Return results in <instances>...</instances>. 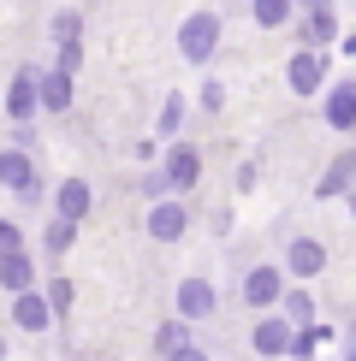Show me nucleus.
I'll list each match as a JSON object with an SVG mask.
<instances>
[{
  "instance_id": "nucleus-1",
  "label": "nucleus",
  "mask_w": 356,
  "mask_h": 361,
  "mask_svg": "<svg viewBox=\"0 0 356 361\" xmlns=\"http://www.w3.org/2000/svg\"><path fill=\"white\" fill-rule=\"evenodd\" d=\"M0 190H12L18 202H36L42 195V178H36V160H30V148H0Z\"/></svg>"
},
{
  "instance_id": "nucleus-2",
  "label": "nucleus",
  "mask_w": 356,
  "mask_h": 361,
  "mask_svg": "<svg viewBox=\"0 0 356 361\" xmlns=\"http://www.w3.org/2000/svg\"><path fill=\"white\" fill-rule=\"evenodd\" d=\"M220 48V18L214 12H190L184 24H178V54L190 59V66H202V59H214Z\"/></svg>"
},
{
  "instance_id": "nucleus-3",
  "label": "nucleus",
  "mask_w": 356,
  "mask_h": 361,
  "mask_svg": "<svg viewBox=\"0 0 356 361\" xmlns=\"http://www.w3.org/2000/svg\"><path fill=\"white\" fill-rule=\"evenodd\" d=\"M42 107H36V66H18L12 71V83H6V118L12 125H30Z\"/></svg>"
},
{
  "instance_id": "nucleus-4",
  "label": "nucleus",
  "mask_w": 356,
  "mask_h": 361,
  "mask_svg": "<svg viewBox=\"0 0 356 361\" xmlns=\"http://www.w3.org/2000/svg\"><path fill=\"white\" fill-rule=\"evenodd\" d=\"M12 326H18V332H30V338H36V332H48V326H54V308H48V296H42L36 284L12 296Z\"/></svg>"
},
{
  "instance_id": "nucleus-5",
  "label": "nucleus",
  "mask_w": 356,
  "mask_h": 361,
  "mask_svg": "<svg viewBox=\"0 0 356 361\" xmlns=\"http://www.w3.org/2000/svg\"><path fill=\"white\" fill-rule=\"evenodd\" d=\"M36 107L42 113H66L71 107V71H36Z\"/></svg>"
},
{
  "instance_id": "nucleus-6",
  "label": "nucleus",
  "mask_w": 356,
  "mask_h": 361,
  "mask_svg": "<svg viewBox=\"0 0 356 361\" xmlns=\"http://www.w3.org/2000/svg\"><path fill=\"white\" fill-rule=\"evenodd\" d=\"M89 202H95V195H89L83 178H66V184L54 190V219H71V225H78V219L89 214Z\"/></svg>"
},
{
  "instance_id": "nucleus-7",
  "label": "nucleus",
  "mask_w": 356,
  "mask_h": 361,
  "mask_svg": "<svg viewBox=\"0 0 356 361\" xmlns=\"http://www.w3.org/2000/svg\"><path fill=\"white\" fill-rule=\"evenodd\" d=\"M30 284H36V261H30L24 249H6L0 255V290L18 296V290H30Z\"/></svg>"
},
{
  "instance_id": "nucleus-8",
  "label": "nucleus",
  "mask_w": 356,
  "mask_h": 361,
  "mask_svg": "<svg viewBox=\"0 0 356 361\" xmlns=\"http://www.w3.org/2000/svg\"><path fill=\"white\" fill-rule=\"evenodd\" d=\"M178 314H184V320H208V314H214V284L208 279H184L178 284Z\"/></svg>"
},
{
  "instance_id": "nucleus-9",
  "label": "nucleus",
  "mask_w": 356,
  "mask_h": 361,
  "mask_svg": "<svg viewBox=\"0 0 356 361\" xmlns=\"http://www.w3.org/2000/svg\"><path fill=\"white\" fill-rule=\"evenodd\" d=\"M160 178H167V190H190V184L202 178V154H196V148H172Z\"/></svg>"
},
{
  "instance_id": "nucleus-10",
  "label": "nucleus",
  "mask_w": 356,
  "mask_h": 361,
  "mask_svg": "<svg viewBox=\"0 0 356 361\" xmlns=\"http://www.w3.org/2000/svg\"><path fill=\"white\" fill-rule=\"evenodd\" d=\"M184 207H178V202H160L155 207V214H148V237H155V243H172V237H184Z\"/></svg>"
},
{
  "instance_id": "nucleus-11",
  "label": "nucleus",
  "mask_w": 356,
  "mask_h": 361,
  "mask_svg": "<svg viewBox=\"0 0 356 361\" xmlns=\"http://www.w3.org/2000/svg\"><path fill=\"white\" fill-rule=\"evenodd\" d=\"M321 54H291V71H285V78H291V89H297V95H315V89H321Z\"/></svg>"
},
{
  "instance_id": "nucleus-12",
  "label": "nucleus",
  "mask_w": 356,
  "mask_h": 361,
  "mask_svg": "<svg viewBox=\"0 0 356 361\" xmlns=\"http://www.w3.org/2000/svg\"><path fill=\"white\" fill-rule=\"evenodd\" d=\"M273 296H279V273H273V267H256V273L244 279V302L249 308H267Z\"/></svg>"
},
{
  "instance_id": "nucleus-13",
  "label": "nucleus",
  "mask_w": 356,
  "mask_h": 361,
  "mask_svg": "<svg viewBox=\"0 0 356 361\" xmlns=\"http://www.w3.org/2000/svg\"><path fill=\"white\" fill-rule=\"evenodd\" d=\"M256 350L261 355H285L291 350V320H261L256 326Z\"/></svg>"
},
{
  "instance_id": "nucleus-14",
  "label": "nucleus",
  "mask_w": 356,
  "mask_h": 361,
  "mask_svg": "<svg viewBox=\"0 0 356 361\" xmlns=\"http://www.w3.org/2000/svg\"><path fill=\"white\" fill-rule=\"evenodd\" d=\"M326 118H333L338 130H350V125H356V83H338V89H333V101H326Z\"/></svg>"
},
{
  "instance_id": "nucleus-15",
  "label": "nucleus",
  "mask_w": 356,
  "mask_h": 361,
  "mask_svg": "<svg viewBox=\"0 0 356 361\" xmlns=\"http://www.w3.org/2000/svg\"><path fill=\"white\" fill-rule=\"evenodd\" d=\"M321 261H326V255H321V243H309V237H297V243H291V273H297V279L321 273Z\"/></svg>"
},
{
  "instance_id": "nucleus-16",
  "label": "nucleus",
  "mask_w": 356,
  "mask_h": 361,
  "mask_svg": "<svg viewBox=\"0 0 356 361\" xmlns=\"http://www.w3.org/2000/svg\"><path fill=\"white\" fill-rule=\"evenodd\" d=\"M350 184H356V154H338L333 172L321 178V195H338V190H350Z\"/></svg>"
},
{
  "instance_id": "nucleus-17",
  "label": "nucleus",
  "mask_w": 356,
  "mask_h": 361,
  "mask_svg": "<svg viewBox=\"0 0 356 361\" xmlns=\"http://www.w3.org/2000/svg\"><path fill=\"white\" fill-rule=\"evenodd\" d=\"M285 18H291V0H256V24L261 30H279Z\"/></svg>"
},
{
  "instance_id": "nucleus-18",
  "label": "nucleus",
  "mask_w": 356,
  "mask_h": 361,
  "mask_svg": "<svg viewBox=\"0 0 356 361\" xmlns=\"http://www.w3.org/2000/svg\"><path fill=\"white\" fill-rule=\"evenodd\" d=\"M71 237H78V225H71V219H54V225H48V255H66Z\"/></svg>"
},
{
  "instance_id": "nucleus-19",
  "label": "nucleus",
  "mask_w": 356,
  "mask_h": 361,
  "mask_svg": "<svg viewBox=\"0 0 356 361\" xmlns=\"http://www.w3.org/2000/svg\"><path fill=\"white\" fill-rule=\"evenodd\" d=\"M178 118H184V101H178V95H167V107H160V137H172V130H178Z\"/></svg>"
},
{
  "instance_id": "nucleus-20",
  "label": "nucleus",
  "mask_w": 356,
  "mask_h": 361,
  "mask_svg": "<svg viewBox=\"0 0 356 361\" xmlns=\"http://www.w3.org/2000/svg\"><path fill=\"white\" fill-rule=\"evenodd\" d=\"M78 66H83V42H59V71L78 78Z\"/></svg>"
},
{
  "instance_id": "nucleus-21",
  "label": "nucleus",
  "mask_w": 356,
  "mask_h": 361,
  "mask_svg": "<svg viewBox=\"0 0 356 361\" xmlns=\"http://www.w3.org/2000/svg\"><path fill=\"white\" fill-rule=\"evenodd\" d=\"M54 42H78V12H54Z\"/></svg>"
},
{
  "instance_id": "nucleus-22",
  "label": "nucleus",
  "mask_w": 356,
  "mask_h": 361,
  "mask_svg": "<svg viewBox=\"0 0 356 361\" xmlns=\"http://www.w3.org/2000/svg\"><path fill=\"white\" fill-rule=\"evenodd\" d=\"M326 36H333V12L315 6V18H309V42H326Z\"/></svg>"
},
{
  "instance_id": "nucleus-23",
  "label": "nucleus",
  "mask_w": 356,
  "mask_h": 361,
  "mask_svg": "<svg viewBox=\"0 0 356 361\" xmlns=\"http://www.w3.org/2000/svg\"><path fill=\"white\" fill-rule=\"evenodd\" d=\"M178 343H190V332H184V320H172V326H160V350H178Z\"/></svg>"
},
{
  "instance_id": "nucleus-24",
  "label": "nucleus",
  "mask_w": 356,
  "mask_h": 361,
  "mask_svg": "<svg viewBox=\"0 0 356 361\" xmlns=\"http://www.w3.org/2000/svg\"><path fill=\"white\" fill-rule=\"evenodd\" d=\"M48 308H54V314H66V308H71V284H66V279H54V284H48Z\"/></svg>"
},
{
  "instance_id": "nucleus-25",
  "label": "nucleus",
  "mask_w": 356,
  "mask_h": 361,
  "mask_svg": "<svg viewBox=\"0 0 356 361\" xmlns=\"http://www.w3.org/2000/svg\"><path fill=\"white\" fill-rule=\"evenodd\" d=\"M6 249H24V231L12 219H0V255H6Z\"/></svg>"
},
{
  "instance_id": "nucleus-26",
  "label": "nucleus",
  "mask_w": 356,
  "mask_h": 361,
  "mask_svg": "<svg viewBox=\"0 0 356 361\" xmlns=\"http://www.w3.org/2000/svg\"><path fill=\"white\" fill-rule=\"evenodd\" d=\"M309 314H315V308H309V296H291V326H303Z\"/></svg>"
},
{
  "instance_id": "nucleus-27",
  "label": "nucleus",
  "mask_w": 356,
  "mask_h": 361,
  "mask_svg": "<svg viewBox=\"0 0 356 361\" xmlns=\"http://www.w3.org/2000/svg\"><path fill=\"white\" fill-rule=\"evenodd\" d=\"M172 361H208L202 350H190V343H178V350H172Z\"/></svg>"
},
{
  "instance_id": "nucleus-28",
  "label": "nucleus",
  "mask_w": 356,
  "mask_h": 361,
  "mask_svg": "<svg viewBox=\"0 0 356 361\" xmlns=\"http://www.w3.org/2000/svg\"><path fill=\"white\" fill-rule=\"evenodd\" d=\"M0 361H6V338H0Z\"/></svg>"
},
{
  "instance_id": "nucleus-29",
  "label": "nucleus",
  "mask_w": 356,
  "mask_h": 361,
  "mask_svg": "<svg viewBox=\"0 0 356 361\" xmlns=\"http://www.w3.org/2000/svg\"><path fill=\"white\" fill-rule=\"evenodd\" d=\"M309 6H321V0H309Z\"/></svg>"
},
{
  "instance_id": "nucleus-30",
  "label": "nucleus",
  "mask_w": 356,
  "mask_h": 361,
  "mask_svg": "<svg viewBox=\"0 0 356 361\" xmlns=\"http://www.w3.org/2000/svg\"><path fill=\"white\" fill-rule=\"evenodd\" d=\"M350 361H356V350H350Z\"/></svg>"
}]
</instances>
